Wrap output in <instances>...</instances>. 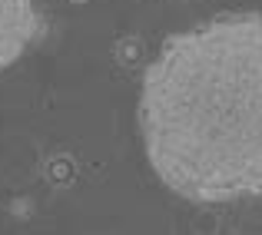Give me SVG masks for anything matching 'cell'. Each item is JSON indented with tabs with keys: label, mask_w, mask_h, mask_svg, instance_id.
Masks as SVG:
<instances>
[{
	"label": "cell",
	"mask_w": 262,
	"mask_h": 235,
	"mask_svg": "<svg viewBox=\"0 0 262 235\" xmlns=\"http://www.w3.org/2000/svg\"><path fill=\"white\" fill-rule=\"evenodd\" d=\"M140 129L153 172L179 196H262V13H219L163 40L143 73Z\"/></svg>",
	"instance_id": "obj_1"
},
{
	"label": "cell",
	"mask_w": 262,
	"mask_h": 235,
	"mask_svg": "<svg viewBox=\"0 0 262 235\" xmlns=\"http://www.w3.org/2000/svg\"><path fill=\"white\" fill-rule=\"evenodd\" d=\"M40 20L33 0H0V70L17 63L27 53V46L40 37Z\"/></svg>",
	"instance_id": "obj_2"
}]
</instances>
